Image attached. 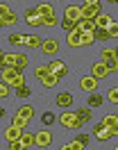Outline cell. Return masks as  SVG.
<instances>
[{
    "mask_svg": "<svg viewBox=\"0 0 118 150\" xmlns=\"http://www.w3.org/2000/svg\"><path fill=\"white\" fill-rule=\"evenodd\" d=\"M95 39H93V32H82V46H91Z\"/></svg>",
    "mask_w": 118,
    "mask_h": 150,
    "instance_id": "33",
    "label": "cell"
},
{
    "mask_svg": "<svg viewBox=\"0 0 118 150\" xmlns=\"http://www.w3.org/2000/svg\"><path fill=\"white\" fill-rule=\"evenodd\" d=\"M9 150H25V148H23V143H20V141H9Z\"/></svg>",
    "mask_w": 118,
    "mask_h": 150,
    "instance_id": "43",
    "label": "cell"
},
{
    "mask_svg": "<svg viewBox=\"0 0 118 150\" xmlns=\"http://www.w3.org/2000/svg\"><path fill=\"white\" fill-rule=\"evenodd\" d=\"M48 73H50V71H48V66H43V64H41V66H36V68H34V75L39 77V80H43V77H45Z\"/></svg>",
    "mask_w": 118,
    "mask_h": 150,
    "instance_id": "30",
    "label": "cell"
},
{
    "mask_svg": "<svg viewBox=\"0 0 118 150\" xmlns=\"http://www.w3.org/2000/svg\"><path fill=\"white\" fill-rule=\"evenodd\" d=\"M11 125H14V127H18V130H25V127H27V118H23V116L14 114V118H11Z\"/></svg>",
    "mask_w": 118,
    "mask_h": 150,
    "instance_id": "26",
    "label": "cell"
},
{
    "mask_svg": "<svg viewBox=\"0 0 118 150\" xmlns=\"http://www.w3.org/2000/svg\"><path fill=\"white\" fill-rule=\"evenodd\" d=\"M41 43H43V39L39 37V34H30V37H25V46L27 48H41Z\"/></svg>",
    "mask_w": 118,
    "mask_h": 150,
    "instance_id": "21",
    "label": "cell"
},
{
    "mask_svg": "<svg viewBox=\"0 0 118 150\" xmlns=\"http://www.w3.org/2000/svg\"><path fill=\"white\" fill-rule=\"evenodd\" d=\"M48 66V71H50V73H54V75H59V77H64V75L68 73V66L64 64L61 59H52V62H50V64H45Z\"/></svg>",
    "mask_w": 118,
    "mask_h": 150,
    "instance_id": "5",
    "label": "cell"
},
{
    "mask_svg": "<svg viewBox=\"0 0 118 150\" xmlns=\"http://www.w3.org/2000/svg\"><path fill=\"white\" fill-rule=\"evenodd\" d=\"M20 132H23V130H18V127L11 125V127L5 130V137H7V141H16V139H20Z\"/></svg>",
    "mask_w": 118,
    "mask_h": 150,
    "instance_id": "24",
    "label": "cell"
},
{
    "mask_svg": "<svg viewBox=\"0 0 118 150\" xmlns=\"http://www.w3.org/2000/svg\"><path fill=\"white\" fill-rule=\"evenodd\" d=\"M93 39H95V41H105V39H109L107 30H102V28H95V30H93Z\"/></svg>",
    "mask_w": 118,
    "mask_h": 150,
    "instance_id": "29",
    "label": "cell"
},
{
    "mask_svg": "<svg viewBox=\"0 0 118 150\" xmlns=\"http://www.w3.org/2000/svg\"><path fill=\"white\" fill-rule=\"evenodd\" d=\"M41 123H43V125H52V123H54V114L52 112H45L43 116H41Z\"/></svg>",
    "mask_w": 118,
    "mask_h": 150,
    "instance_id": "34",
    "label": "cell"
},
{
    "mask_svg": "<svg viewBox=\"0 0 118 150\" xmlns=\"http://www.w3.org/2000/svg\"><path fill=\"white\" fill-rule=\"evenodd\" d=\"M25 23L27 25H32V28H39V25H43V18L36 14V9H25Z\"/></svg>",
    "mask_w": 118,
    "mask_h": 150,
    "instance_id": "8",
    "label": "cell"
},
{
    "mask_svg": "<svg viewBox=\"0 0 118 150\" xmlns=\"http://www.w3.org/2000/svg\"><path fill=\"white\" fill-rule=\"evenodd\" d=\"M61 28L66 30V32H73V30H75V21H68V18H64V21H61Z\"/></svg>",
    "mask_w": 118,
    "mask_h": 150,
    "instance_id": "37",
    "label": "cell"
},
{
    "mask_svg": "<svg viewBox=\"0 0 118 150\" xmlns=\"http://www.w3.org/2000/svg\"><path fill=\"white\" fill-rule=\"evenodd\" d=\"M91 75H93V77H95V80H100V77H107V68H105V64H102V62H93V64H91Z\"/></svg>",
    "mask_w": 118,
    "mask_h": 150,
    "instance_id": "11",
    "label": "cell"
},
{
    "mask_svg": "<svg viewBox=\"0 0 118 150\" xmlns=\"http://www.w3.org/2000/svg\"><path fill=\"white\" fill-rule=\"evenodd\" d=\"M16 59H18V52H7V55H2V64L5 66H16Z\"/></svg>",
    "mask_w": 118,
    "mask_h": 150,
    "instance_id": "28",
    "label": "cell"
},
{
    "mask_svg": "<svg viewBox=\"0 0 118 150\" xmlns=\"http://www.w3.org/2000/svg\"><path fill=\"white\" fill-rule=\"evenodd\" d=\"M7 41L11 46H25V34H20V32H11L7 37Z\"/></svg>",
    "mask_w": 118,
    "mask_h": 150,
    "instance_id": "18",
    "label": "cell"
},
{
    "mask_svg": "<svg viewBox=\"0 0 118 150\" xmlns=\"http://www.w3.org/2000/svg\"><path fill=\"white\" fill-rule=\"evenodd\" d=\"M102 64L107 68V73H116L118 71V57H107V59H102Z\"/></svg>",
    "mask_w": 118,
    "mask_h": 150,
    "instance_id": "20",
    "label": "cell"
},
{
    "mask_svg": "<svg viewBox=\"0 0 118 150\" xmlns=\"http://www.w3.org/2000/svg\"><path fill=\"white\" fill-rule=\"evenodd\" d=\"M93 23H95V28H102V30H107L109 25H111V18H109L107 14H98V16L93 18Z\"/></svg>",
    "mask_w": 118,
    "mask_h": 150,
    "instance_id": "16",
    "label": "cell"
},
{
    "mask_svg": "<svg viewBox=\"0 0 118 150\" xmlns=\"http://www.w3.org/2000/svg\"><path fill=\"white\" fill-rule=\"evenodd\" d=\"M20 143H23V148H32V146H34V134H32V132H20Z\"/></svg>",
    "mask_w": 118,
    "mask_h": 150,
    "instance_id": "17",
    "label": "cell"
},
{
    "mask_svg": "<svg viewBox=\"0 0 118 150\" xmlns=\"http://www.w3.org/2000/svg\"><path fill=\"white\" fill-rule=\"evenodd\" d=\"M100 105H102V96L95 93V91H93V93H89V98H86V107H91V109H93V107H100Z\"/></svg>",
    "mask_w": 118,
    "mask_h": 150,
    "instance_id": "22",
    "label": "cell"
},
{
    "mask_svg": "<svg viewBox=\"0 0 118 150\" xmlns=\"http://www.w3.org/2000/svg\"><path fill=\"white\" fill-rule=\"evenodd\" d=\"M114 52H116V57H118V48H116V50H114Z\"/></svg>",
    "mask_w": 118,
    "mask_h": 150,
    "instance_id": "52",
    "label": "cell"
},
{
    "mask_svg": "<svg viewBox=\"0 0 118 150\" xmlns=\"http://www.w3.org/2000/svg\"><path fill=\"white\" fill-rule=\"evenodd\" d=\"M64 18H68V21H75V23H77V21L82 18V9L77 7V5H68V7L64 9Z\"/></svg>",
    "mask_w": 118,
    "mask_h": 150,
    "instance_id": "10",
    "label": "cell"
},
{
    "mask_svg": "<svg viewBox=\"0 0 118 150\" xmlns=\"http://www.w3.org/2000/svg\"><path fill=\"white\" fill-rule=\"evenodd\" d=\"M50 141H52V134H50L48 130H39L34 134V146H39V148H48Z\"/></svg>",
    "mask_w": 118,
    "mask_h": 150,
    "instance_id": "4",
    "label": "cell"
},
{
    "mask_svg": "<svg viewBox=\"0 0 118 150\" xmlns=\"http://www.w3.org/2000/svg\"><path fill=\"white\" fill-rule=\"evenodd\" d=\"M16 14H14V11H11V14H9V16H5V18H2V23H5V25H14V23H16Z\"/></svg>",
    "mask_w": 118,
    "mask_h": 150,
    "instance_id": "41",
    "label": "cell"
},
{
    "mask_svg": "<svg viewBox=\"0 0 118 150\" xmlns=\"http://www.w3.org/2000/svg\"><path fill=\"white\" fill-rule=\"evenodd\" d=\"M59 80H61L59 75H54V73H48V75L43 77V80H41V82H43V86H45V89H52V86H57V82H59Z\"/></svg>",
    "mask_w": 118,
    "mask_h": 150,
    "instance_id": "19",
    "label": "cell"
},
{
    "mask_svg": "<svg viewBox=\"0 0 118 150\" xmlns=\"http://www.w3.org/2000/svg\"><path fill=\"white\" fill-rule=\"evenodd\" d=\"M80 86H82V91H86V93H93L95 89H98V80L93 77V75H84L80 80Z\"/></svg>",
    "mask_w": 118,
    "mask_h": 150,
    "instance_id": "6",
    "label": "cell"
},
{
    "mask_svg": "<svg viewBox=\"0 0 118 150\" xmlns=\"http://www.w3.org/2000/svg\"><path fill=\"white\" fill-rule=\"evenodd\" d=\"M75 114H77V118H80L82 123H86L93 112H91V107H80V109H75Z\"/></svg>",
    "mask_w": 118,
    "mask_h": 150,
    "instance_id": "23",
    "label": "cell"
},
{
    "mask_svg": "<svg viewBox=\"0 0 118 150\" xmlns=\"http://www.w3.org/2000/svg\"><path fill=\"white\" fill-rule=\"evenodd\" d=\"M80 9H82V18H89V21H93L98 14H102L100 11V2H84Z\"/></svg>",
    "mask_w": 118,
    "mask_h": 150,
    "instance_id": "3",
    "label": "cell"
},
{
    "mask_svg": "<svg viewBox=\"0 0 118 150\" xmlns=\"http://www.w3.org/2000/svg\"><path fill=\"white\" fill-rule=\"evenodd\" d=\"M11 14V9H9V5H5V2H0V18H5V16H9Z\"/></svg>",
    "mask_w": 118,
    "mask_h": 150,
    "instance_id": "40",
    "label": "cell"
},
{
    "mask_svg": "<svg viewBox=\"0 0 118 150\" xmlns=\"http://www.w3.org/2000/svg\"><path fill=\"white\" fill-rule=\"evenodd\" d=\"M66 41H68V46H71V48H77V46H82V32H77V30L68 32Z\"/></svg>",
    "mask_w": 118,
    "mask_h": 150,
    "instance_id": "14",
    "label": "cell"
},
{
    "mask_svg": "<svg viewBox=\"0 0 118 150\" xmlns=\"http://www.w3.org/2000/svg\"><path fill=\"white\" fill-rule=\"evenodd\" d=\"M2 55H5V52H2V50H0V62H2Z\"/></svg>",
    "mask_w": 118,
    "mask_h": 150,
    "instance_id": "49",
    "label": "cell"
},
{
    "mask_svg": "<svg viewBox=\"0 0 118 150\" xmlns=\"http://www.w3.org/2000/svg\"><path fill=\"white\" fill-rule=\"evenodd\" d=\"M100 123H102L105 127H114V125L118 123V116H116V114H107V116H102V121H100Z\"/></svg>",
    "mask_w": 118,
    "mask_h": 150,
    "instance_id": "27",
    "label": "cell"
},
{
    "mask_svg": "<svg viewBox=\"0 0 118 150\" xmlns=\"http://www.w3.org/2000/svg\"><path fill=\"white\" fill-rule=\"evenodd\" d=\"M59 123H61L64 127H68V130H77V127L84 125V123L77 118V114H75V112H61V114H59Z\"/></svg>",
    "mask_w": 118,
    "mask_h": 150,
    "instance_id": "2",
    "label": "cell"
},
{
    "mask_svg": "<svg viewBox=\"0 0 118 150\" xmlns=\"http://www.w3.org/2000/svg\"><path fill=\"white\" fill-rule=\"evenodd\" d=\"M36 14H39L41 18H48V16H52V14H54V9H52V5L41 2V5H36Z\"/></svg>",
    "mask_w": 118,
    "mask_h": 150,
    "instance_id": "15",
    "label": "cell"
},
{
    "mask_svg": "<svg viewBox=\"0 0 118 150\" xmlns=\"http://www.w3.org/2000/svg\"><path fill=\"white\" fill-rule=\"evenodd\" d=\"M75 141H80L82 146H86V143H89V134H77V139Z\"/></svg>",
    "mask_w": 118,
    "mask_h": 150,
    "instance_id": "45",
    "label": "cell"
},
{
    "mask_svg": "<svg viewBox=\"0 0 118 150\" xmlns=\"http://www.w3.org/2000/svg\"><path fill=\"white\" fill-rule=\"evenodd\" d=\"M107 2H118V0H107Z\"/></svg>",
    "mask_w": 118,
    "mask_h": 150,
    "instance_id": "51",
    "label": "cell"
},
{
    "mask_svg": "<svg viewBox=\"0 0 118 150\" xmlns=\"http://www.w3.org/2000/svg\"><path fill=\"white\" fill-rule=\"evenodd\" d=\"M7 96H9V84L0 80V98H7Z\"/></svg>",
    "mask_w": 118,
    "mask_h": 150,
    "instance_id": "38",
    "label": "cell"
},
{
    "mask_svg": "<svg viewBox=\"0 0 118 150\" xmlns=\"http://www.w3.org/2000/svg\"><path fill=\"white\" fill-rule=\"evenodd\" d=\"M71 105H73V93H71V91H66V93H59V96H57V107L68 109Z\"/></svg>",
    "mask_w": 118,
    "mask_h": 150,
    "instance_id": "13",
    "label": "cell"
},
{
    "mask_svg": "<svg viewBox=\"0 0 118 150\" xmlns=\"http://www.w3.org/2000/svg\"><path fill=\"white\" fill-rule=\"evenodd\" d=\"M75 30H77V32H93V30H95V23L89 21V18H80L75 23Z\"/></svg>",
    "mask_w": 118,
    "mask_h": 150,
    "instance_id": "12",
    "label": "cell"
},
{
    "mask_svg": "<svg viewBox=\"0 0 118 150\" xmlns=\"http://www.w3.org/2000/svg\"><path fill=\"white\" fill-rule=\"evenodd\" d=\"M2 25H5V23H2V18H0V28H2Z\"/></svg>",
    "mask_w": 118,
    "mask_h": 150,
    "instance_id": "50",
    "label": "cell"
},
{
    "mask_svg": "<svg viewBox=\"0 0 118 150\" xmlns=\"http://www.w3.org/2000/svg\"><path fill=\"white\" fill-rule=\"evenodd\" d=\"M114 150H118V146H116V148H114Z\"/></svg>",
    "mask_w": 118,
    "mask_h": 150,
    "instance_id": "53",
    "label": "cell"
},
{
    "mask_svg": "<svg viewBox=\"0 0 118 150\" xmlns=\"http://www.w3.org/2000/svg\"><path fill=\"white\" fill-rule=\"evenodd\" d=\"M2 116H5V109H2V107H0V118H2Z\"/></svg>",
    "mask_w": 118,
    "mask_h": 150,
    "instance_id": "47",
    "label": "cell"
},
{
    "mask_svg": "<svg viewBox=\"0 0 118 150\" xmlns=\"http://www.w3.org/2000/svg\"><path fill=\"white\" fill-rule=\"evenodd\" d=\"M107 93H109V100H111V103H118V86H114V89H109Z\"/></svg>",
    "mask_w": 118,
    "mask_h": 150,
    "instance_id": "42",
    "label": "cell"
},
{
    "mask_svg": "<svg viewBox=\"0 0 118 150\" xmlns=\"http://www.w3.org/2000/svg\"><path fill=\"white\" fill-rule=\"evenodd\" d=\"M2 82H7L11 86H23L25 84V77H23V71H18L14 66H5V71H2Z\"/></svg>",
    "mask_w": 118,
    "mask_h": 150,
    "instance_id": "1",
    "label": "cell"
},
{
    "mask_svg": "<svg viewBox=\"0 0 118 150\" xmlns=\"http://www.w3.org/2000/svg\"><path fill=\"white\" fill-rule=\"evenodd\" d=\"M84 2H100V0H84Z\"/></svg>",
    "mask_w": 118,
    "mask_h": 150,
    "instance_id": "48",
    "label": "cell"
},
{
    "mask_svg": "<svg viewBox=\"0 0 118 150\" xmlns=\"http://www.w3.org/2000/svg\"><path fill=\"white\" fill-rule=\"evenodd\" d=\"M16 96H18V98H27V96H30V86H25V84L18 86V89H16Z\"/></svg>",
    "mask_w": 118,
    "mask_h": 150,
    "instance_id": "36",
    "label": "cell"
},
{
    "mask_svg": "<svg viewBox=\"0 0 118 150\" xmlns=\"http://www.w3.org/2000/svg\"><path fill=\"white\" fill-rule=\"evenodd\" d=\"M109 130H111V134H114V137H118V123L114 125V127H109Z\"/></svg>",
    "mask_w": 118,
    "mask_h": 150,
    "instance_id": "46",
    "label": "cell"
},
{
    "mask_svg": "<svg viewBox=\"0 0 118 150\" xmlns=\"http://www.w3.org/2000/svg\"><path fill=\"white\" fill-rule=\"evenodd\" d=\"M25 66H27V55H20V52H18V59H16V66H14V68L23 71Z\"/></svg>",
    "mask_w": 118,
    "mask_h": 150,
    "instance_id": "31",
    "label": "cell"
},
{
    "mask_svg": "<svg viewBox=\"0 0 118 150\" xmlns=\"http://www.w3.org/2000/svg\"><path fill=\"white\" fill-rule=\"evenodd\" d=\"M107 34H109V39H111V37L118 39V21H111V25L107 28Z\"/></svg>",
    "mask_w": 118,
    "mask_h": 150,
    "instance_id": "32",
    "label": "cell"
},
{
    "mask_svg": "<svg viewBox=\"0 0 118 150\" xmlns=\"http://www.w3.org/2000/svg\"><path fill=\"white\" fill-rule=\"evenodd\" d=\"M82 148H84V146H82L80 141H71V143H66L61 150H82Z\"/></svg>",
    "mask_w": 118,
    "mask_h": 150,
    "instance_id": "35",
    "label": "cell"
},
{
    "mask_svg": "<svg viewBox=\"0 0 118 150\" xmlns=\"http://www.w3.org/2000/svg\"><path fill=\"white\" fill-rule=\"evenodd\" d=\"M100 57H102V59H107V57H116V52H114L111 48H105V50L100 52Z\"/></svg>",
    "mask_w": 118,
    "mask_h": 150,
    "instance_id": "44",
    "label": "cell"
},
{
    "mask_svg": "<svg viewBox=\"0 0 118 150\" xmlns=\"http://www.w3.org/2000/svg\"><path fill=\"white\" fill-rule=\"evenodd\" d=\"M18 116H23V118H27V121H30V118H32V116H34V107H30V105H23V107H18Z\"/></svg>",
    "mask_w": 118,
    "mask_h": 150,
    "instance_id": "25",
    "label": "cell"
},
{
    "mask_svg": "<svg viewBox=\"0 0 118 150\" xmlns=\"http://www.w3.org/2000/svg\"><path fill=\"white\" fill-rule=\"evenodd\" d=\"M41 50H43V55H57L59 52V41L57 39H43Z\"/></svg>",
    "mask_w": 118,
    "mask_h": 150,
    "instance_id": "7",
    "label": "cell"
},
{
    "mask_svg": "<svg viewBox=\"0 0 118 150\" xmlns=\"http://www.w3.org/2000/svg\"><path fill=\"white\" fill-rule=\"evenodd\" d=\"M93 134H95V139H98V141H109L111 137H114V134H111V130H109V127H105L102 123H98V125L93 127Z\"/></svg>",
    "mask_w": 118,
    "mask_h": 150,
    "instance_id": "9",
    "label": "cell"
},
{
    "mask_svg": "<svg viewBox=\"0 0 118 150\" xmlns=\"http://www.w3.org/2000/svg\"><path fill=\"white\" fill-rule=\"evenodd\" d=\"M57 23H59V21H57V16H48V18H43V25H48V28H54V25H57Z\"/></svg>",
    "mask_w": 118,
    "mask_h": 150,
    "instance_id": "39",
    "label": "cell"
}]
</instances>
